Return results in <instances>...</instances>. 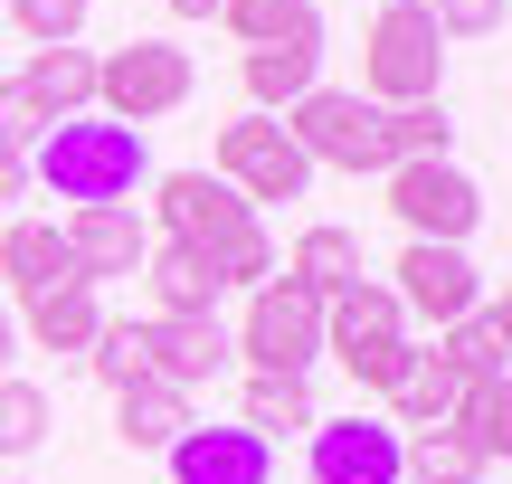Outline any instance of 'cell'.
I'll return each instance as SVG.
<instances>
[{"mask_svg":"<svg viewBox=\"0 0 512 484\" xmlns=\"http://www.w3.org/2000/svg\"><path fill=\"white\" fill-rule=\"evenodd\" d=\"M437 86H446V29L418 0H389L361 38V95L389 114V105H437Z\"/></svg>","mask_w":512,"mask_h":484,"instance_id":"2","label":"cell"},{"mask_svg":"<svg viewBox=\"0 0 512 484\" xmlns=\"http://www.w3.org/2000/svg\"><path fill=\"white\" fill-rule=\"evenodd\" d=\"M143 285H152V314H219V266L200 257V247H181V238H152V257H143Z\"/></svg>","mask_w":512,"mask_h":484,"instance_id":"17","label":"cell"},{"mask_svg":"<svg viewBox=\"0 0 512 484\" xmlns=\"http://www.w3.org/2000/svg\"><path fill=\"white\" fill-rule=\"evenodd\" d=\"M19 190H29V152H19V143H0V209H10Z\"/></svg>","mask_w":512,"mask_h":484,"instance_id":"35","label":"cell"},{"mask_svg":"<svg viewBox=\"0 0 512 484\" xmlns=\"http://www.w3.org/2000/svg\"><path fill=\"white\" fill-rule=\"evenodd\" d=\"M323 352L342 361L351 380H361L370 399H389V380L408 371V314H399V295H389L380 276H361V285H342V295L323 304Z\"/></svg>","mask_w":512,"mask_h":484,"instance_id":"3","label":"cell"},{"mask_svg":"<svg viewBox=\"0 0 512 484\" xmlns=\"http://www.w3.org/2000/svg\"><path fill=\"white\" fill-rule=\"evenodd\" d=\"M238 428H256L266 447H275V437H294V428L313 437V390H304V380H285V371H247V390H238Z\"/></svg>","mask_w":512,"mask_h":484,"instance_id":"24","label":"cell"},{"mask_svg":"<svg viewBox=\"0 0 512 484\" xmlns=\"http://www.w3.org/2000/svg\"><path fill=\"white\" fill-rule=\"evenodd\" d=\"M162 466H171V484H275V447L256 428H200L190 418Z\"/></svg>","mask_w":512,"mask_h":484,"instance_id":"13","label":"cell"},{"mask_svg":"<svg viewBox=\"0 0 512 484\" xmlns=\"http://www.w3.org/2000/svg\"><path fill=\"white\" fill-rule=\"evenodd\" d=\"M266 276H275V238H266V228H256V238H238V247L219 257V285H238V295H256Z\"/></svg>","mask_w":512,"mask_h":484,"instance_id":"33","label":"cell"},{"mask_svg":"<svg viewBox=\"0 0 512 484\" xmlns=\"http://www.w3.org/2000/svg\"><path fill=\"white\" fill-rule=\"evenodd\" d=\"M162 10H171V19H219L228 0H162Z\"/></svg>","mask_w":512,"mask_h":484,"instance_id":"37","label":"cell"},{"mask_svg":"<svg viewBox=\"0 0 512 484\" xmlns=\"http://www.w3.org/2000/svg\"><path fill=\"white\" fill-rule=\"evenodd\" d=\"M380 285L399 295V314H408V323H437V333H446V323H465V314L484 304L475 257H465V247H427V238H408V247H399V266H389Z\"/></svg>","mask_w":512,"mask_h":484,"instance_id":"11","label":"cell"},{"mask_svg":"<svg viewBox=\"0 0 512 484\" xmlns=\"http://www.w3.org/2000/svg\"><path fill=\"white\" fill-rule=\"evenodd\" d=\"M456 399H465V380L456 371H446V352H427V342H418V352H408V371L399 380H389V428H456Z\"/></svg>","mask_w":512,"mask_h":484,"instance_id":"18","label":"cell"},{"mask_svg":"<svg viewBox=\"0 0 512 484\" xmlns=\"http://www.w3.org/2000/svg\"><path fill=\"white\" fill-rule=\"evenodd\" d=\"M38 133H48V105H38V95L10 76V86H0V143H19V152H29Z\"/></svg>","mask_w":512,"mask_h":484,"instance_id":"34","label":"cell"},{"mask_svg":"<svg viewBox=\"0 0 512 484\" xmlns=\"http://www.w3.org/2000/svg\"><path fill=\"white\" fill-rule=\"evenodd\" d=\"M0 10L19 19V38H29V48H76V29H86L95 0H0Z\"/></svg>","mask_w":512,"mask_h":484,"instance_id":"31","label":"cell"},{"mask_svg":"<svg viewBox=\"0 0 512 484\" xmlns=\"http://www.w3.org/2000/svg\"><path fill=\"white\" fill-rule=\"evenodd\" d=\"M285 276L294 285H313V295H342V285H361L370 276V257H361V238H351V228H332V219H313L304 238H294V257H285Z\"/></svg>","mask_w":512,"mask_h":484,"instance_id":"20","label":"cell"},{"mask_svg":"<svg viewBox=\"0 0 512 484\" xmlns=\"http://www.w3.org/2000/svg\"><path fill=\"white\" fill-rule=\"evenodd\" d=\"M19 86L48 105V124H67V114H86V105H95V57H86V48H29Z\"/></svg>","mask_w":512,"mask_h":484,"instance_id":"23","label":"cell"},{"mask_svg":"<svg viewBox=\"0 0 512 484\" xmlns=\"http://www.w3.org/2000/svg\"><path fill=\"white\" fill-rule=\"evenodd\" d=\"M0 285H10L19 304L48 295V285H86L76 257H67V228H57V219H10V228H0Z\"/></svg>","mask_w":512,"mask_h":484,"instance_id":"14","label":"cell"},{"mask_svg":"<svg viewBox=\"0 0 512 484\" xmlns=\"http://www.w3.org/2000/svg\"><path fill=\"white\" fill-rule=\"evenodd\" d=\"M228 352H247V371L304 380L313 361H323V295H313V285H294V276H266V285L247 295L238 342H228Z\"/></svg>","mask_w":512,"mask_h":484,"instance_id":"6","label":"cell"},{"mask_svg":"<svg viewBox=\"0 0 512 484\" xmlns=\"http://www.w3.org/2000/svg\"><path fill=\"white\" fill-rule=\"evenodd\" d=\"M285 133L304 143L313 171H351V181H380L389 171V133H380V105H370L361 86H313L304 105H285Z\"/></svg>","mask_w":512,"mask_h":484,"instance_id":"5","label":"cell"},{"mask_svg":"<svg viewBox=\"0 0 512 484\" xmlns=\"http://www.w3.org/2000/svg\"><path fill=\"white\" fill-rule=\"evenodd\" d=\"M313 484H408V437L389 418L351 409V418H313V447H304Z\"/></svg>","mask_w":512,"mask_h":484,"instance_id":"10","label":"cell"},{"mask_svg":"<svg viewBox=\"0 0 512 484\" xmlns=\"http://www.w3.org/2000/svg\"><path fill=\"white\" fill-rule=\"evenodd\" d=\"M86 371L105 380V390H133V380H152V333L133 314H105L95 323V342H86Z\"/></svg>","mask_w":512,"mask_h":484,"instance_id":"26","label":"cell"},{"mask_svg":"<svg viewBox=\"0 0 512 484\" xmlns=\"http://www.w3.org/2000/svg\"><path fill=\"white\" fill-rule=\"evenodd\" d=\"M29 181H48L57 200L95 209V200H133V190L152 181V152L133 124H114V114H67V124H48L29 143Z\"/></svg>","mask_w":512,"mask_h":484,"instance_id":"1","label":"cell"},{"mask_svg":"<svg viewBox=\"0 0 512 484\" xmlns=\"http://www.w3.org/2000/svg\"><path fill=\"white\" fill-rule=\"evenodd\" d=\"M67 257H76V276H86V285H105V276H143V257H152V219H143L133 200L67 209Z\"/></svg>","mask_w":512,"mask_h":484,"instance_id":"12","label":"cell"},{"mask_svg":"<svg viewBox=\"0 0 512 484\" xmlns=\"http://www.w3.org/2000/svg\"><path fill=\"white\" fill-rule=\"evenodd\" d=\"M219 19L238 48H323V10L313 0H228Z\"/></svg>","mask_w":512,"mask_h":484,"instance_id":"22","label":"cell"},{"mask_svg":"<svg viewBox=\"0 0 512 484\" xmlns=\"http://www.w3.org/2000/svg\"><path fill=\"white\" fill-rule=\"evenodd\" d=\"M190 86H200V67H190V48H171V38H124V48L95 57V114H114V124H133V133L181 114Z\"/></svg>","mask_w":512,"mask_h":484,"instance_id":"4","label":"cell"},{"mask_svg":"<svg viewBox=\"0 0 512 484\" xmlns=\"http://www.w3.org/2000/svg\"><path fill=\"white\" fill-rule=\"evenodd\" d=\"M181 428H190V390H171V380H133V390H114V437H124L133 456H171Z\"/></svg>","mask_w":512,"mask_h":484,"instance_id":"19","label":"cell"},{"mask_svg":"<svg viewBox=\"0 0 512 484\" xmlns=\"http://www.w3.org/2000/svg\"><path fill=\"white\" fill-rule=\"evenodd\" d=\"M10 361H19V314L0 304V371H10Z\"/></svg>","mask_w":512,"mask_h":484,"instance_id":"36","label":"cell"},{"mask_svg":"<svg viewBox=\"0 0 512 484\" xmlns=\"http://www.w3.org/2000/svg\"><path fill=\"white\" fill-rule=\"evenodd\" d=\"M143 333H152V380H171V390H200V380L228 361L219 314H152Z\"/></svg>","mask_w":512,"mask_h":484,"instance_id":"16","label":"cell"},{"mask_svg":"<svg viewBox=\"0 0 512 484\" xmlns=\"http://www.w3.org/2000/svg\"><path fill=\"white\" fill-rule=\"evenodd\" d=\"M484 314H494V323H503V342H512V295H503V304H484Z\"/></svg>","mask_w":512,"mask_h":484,"instance_id":"38","label":"cell"},{"mask_svg":"<svg viewBox=\"0 0 512 484\" xmlns=\"http://www.w3.org/2000/svg\"><path fill=\"white\" fill-rule=\"evenodd\" d=\"M95 323H105L95 285H48V295L19 304V342H29V352H57V361H86Z\"/></svg>","mask_w":512,"mask_h":484,"instance_id":"15","label":"cell"},{"mask_svg":"<svg viewBox=\"0 0 512 484\" xmlns=\"http://www.w3.org/2000/svg\"><path fill=\"white\" fill-rule=\"evenodd\" d=\"M437 352H446V371H456V380H503V371H512V342H503V323L484 314V304H475L465 323H446Z\"/></svg>","mask_w":512,"mask_h":484,"instance_id":"27","label":"cell"},{"mask_svg":"<svg viewBox=\"0 0 512 484\" xmlns=\"http://www.w3.org/2000/svg\"><path fill=\"white\" fill-rule=\"evenodd\" d=\"M152 219H162V238L200 247L209 266H219L238 238H256V228H266L238 190L219 181V171H152Z\"/></svg>","mask_w":512,"mask_h":484,"instance_id":"8","label":"cell"},{"mask_svg":"<svg viewBox=\"0 0 512 484\" xmlns=\"http://www.w3.org/2000/svg\"><path fill=\"white\" fill-rule=\"evenodd\" d=\"M380 133H389V162H456L446 95H437V105H389V114H380Z\"/></svg>","mask_w":512,"mask_h":484,"instance_id":"28","label":"cell"},{"mask_svg":"<svg viewBox=\"0 0 512 484\" xmlns=\"http://www.w3.org/2000/svg\"><path fill=\"white\" fill-rule=\"evenodd\" d=\"M209 171H219L247 209L304 200V190H313V162H304V143L285 133V114H238V124H219V162H209Z\"/></svg>","mask_w":512,"mask_h":484,"instance_id":"7","label":"cell"},{"mask_svg":"<svg viewBox=\"0 0 512 484\" xmlns=\"http://www.w3.org/2000/svg\"><path fill=\"white\" fill-rule=\"evenodd\" d=\"M408 475H418V484H475L484 456L465 447L456 428H418V437H408Z\"/></svg>","mask_w":512,"mask_h":484,"instance_id":"30","label":"cell"},{"mask_svg":"<svg viewBox=\"0 0 512 484\" xmlns=\"http://www.w3.org/2000/svg\"><path fill=\"white\" fill-rule=\"evenodd\" d=\"M380 181H389V219H399L408 238H427V247H465L475 238V219H484L475 171H456V162H389Z\"/></svg>","mask_w":512,"mask_h":484,"instance_id":"9","label":"cell"},{"mask_svg":"<svg viewBox=\"0 0 512 484\" xmlns=\"http://www.w3.org/2000/svg\"><path fill=\"white\" fill-rule=\"evenodd\" d=\"M456 437L494 466V456H512V371L503 380H465V399H456Z\"/></svg>","mask_w":512,"mask_h":484,"instance_id":"25","label":"cell"},{"mask_svg":"<svg viewBox=\"0 0 512 484\" xmlns=\"http://www.w3.org/2000/svg\"><path fill=\"white\" fill-rule=\"evenodd\" d=\"M238 76H247L256 114H285V105H304V95L323 86V48H247Z\"/></svg>","mask_w":512,"mask_h":484,"instance_id":"21","label":"cell"},{"mask_svg":"<svg viewBox=\"0 0 512 484\" xmlns=\"http://www.w3.org/2000/svg\"><path fill=\"white\" fill-rule=\"evenodd\" d=\"M48 428H57L48 390H38V380H10V371H0V456H38V447H48Z\"/></svg>","mask_w":512,"mask_h":484,"instance_id":"29","label":"cell"},{"mask_svg":"<svg viewBox=\"0 0 512 484\" xmlns=\"http://www.w3.org/2000/svg\"><path fill=\"white\" fill-rule=\"evenodd\" d=\"M418 10H427V19H437V29H446V38H494V29H503V10H512V0H418Z\"/></svg>","mask_w":512,"mask_h":484,"instance_id":"32","label":"cell"}]
</instances>
